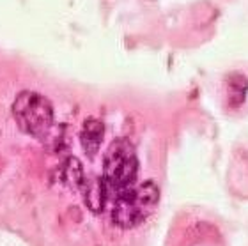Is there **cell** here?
Here are the masks:
<instances>
[{"instance_id": "obj_1", "label": "cell", "mask_w": 248, "mask_h": 246, "mask_svg": "<svg viewBox=\"0 0 248 246\" xmlns=\"http://www.w3.org/2000/svg\"><path fill=\"white\" fill-rule=\"evenodd\" d=\"M139 174V156L133 144L128 138L112 140L103 159V177L101 183L107 193L119 197L126 190L133 188Z\"/></svg>"}, {"instance_id": "obj_2", "label": "cell", "mask_w": 248, "mask_h": 246, "mask_svg": "<svg viewBox=\"0 0 248 246\" xmlns=\"http://www.w3.org/2000/svg\"><path fill=\"white\" fill-rule=\"evenodd\" d=\"M160 190L153 181H144L115 199L112 221L119 229H135L144 223L158 207Z\"/></svg>"}, {"instance_id": "obj_3", "label": "cell", "mask_w": 248, "mask_h": 246, "mask_svg": "<svg viewBox=\"0 0 248 246\" xmlns=\"http://www.w3.org/2000/svg\"><path fill=\"white\" fill-rule=\"evenodd\" d=\"M13 115L21 131L45 140L52 133L55 115L52 103L36 91H21L13 103Z\"/></svg>"}, {"instance_id": "obj_4", "label": "cell", "mask_w": 248, "mask_h": 246, "mask_svg": "<svg viewBox=\"0 0 248 246\" xmlns=\"http://www.w3.org/2000/svg\"><path fill=\"white\" fill-rule=\"evenodd\" d=\"M105 137V124L98 117H87L82 124L80 131V142H82L83 153L89 158H94L99 151V145Z\"/></svg>"}, {"instance_id": "obj_5", "label": "cell", "mask_w": 248, "mask_h": 246, "mask_svg": "<svg viewBox=\"0 0 248 246\" xmlns=\"http://www.w3.org/2000/svg\"><path fill=\"white\" fill-rule=\"evenodd\" d=\"M229 83V101L234 107H239L243 103L245 96L248 91V82L243 75H231V78L227 80Z\"/></svg>"}]
</instances>
